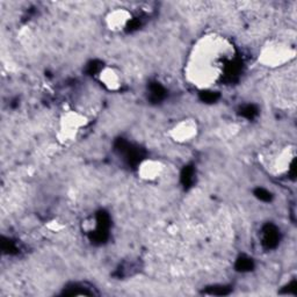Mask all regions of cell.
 <instances>
[{"label": "cell", "instance_id": "obj_1", "mask_svg": "<svg viewBox=\"0 0 297 297\" xmlns=\"http://www.w3.org/2000/svg\"><path fill=\"white\" fill-rule=\"evenodd\" d=\"M227 46L221 44V40L215 37H208L200 42L195 48L191 62V74L194 80L200 83L199 85H209L213 82L219 72L225 69H232L233 62L230 64L225 63L228 56H221L227 54Z\"/></svg>", "mask_w": 297, "mask_h": 297}, {"label": "cell", "instance_id": "obj_2", "mask_svg": "<svg viewBox=\"0 0 297 297\" xmlns=\"http://www.w3.org/2000/svg\"><path fill=\"white\" fill-rule=\"evenodd\" d=\"M85 117L78 113L70 111L65 114L61 121V134L65 141L73 138L77 132L85 126Z\"/></svg>", "mask_w": 297, "mask_h": 297}, {"label": "cell", "instance_id": "obj_3", "mask_svg": "<svg viewBox=\"0 0 297 297\" xmlns=\"http://www.w3.org/2000/svg\"><path fill=\"white\" fill-rule=\"evenodd\" d=\"M294 51L290 50L289 48H287L286 45L281 44H275L272 46L266 48L264 52H262L261 57L262 62L265 64L269 65H280L289 60V57H293Z\"/></svg>", "mask_w": 297, "mask_h": 297}, {"label": "cell", "instance_id": "obj_4", "mask_svg": "<svg viewBox=\"0 0 297 297\" xmlns=\"http://www.w3.org/2000/svg\"><path fill=\"white\" fill-rule=\"evenodd\" d=\"M197 126L194 121L185 120L172 129V137L176 142H187L196 136Z\"/></svg>", "mask_w": 297, "mask_h": 297}, {"label": "cell", "instance_id": "obj_5", "mask_svg": "<svg viewBox=\"0 0 297 297\" xmlns=\"http://www.w3.org/2000/svg\"><path fill=\"white\" fill-rule=\"evenodd\" d=\"M131 21V14L126 8H116L111 11L106 18L107 26L111 30L125 29Z\"/></svg>", "mask_w": 297, "mask_h": 297}, {"label": "cell", "instance_id": "obj_6", "mask_svg": "<svg viewBox=\"0 0 297 297\" xmlns=\"http://www.w3.org/2000/svg\"><path fill=\"white\" fill-rule=\"evenodd\" d=\"M138 172L143 179L147 180H153L157 176L160 175L163 171V166L159 162L156 160H145L139 164Z\"/></svg>", "mask_w": 297, "mask_h": 297}, {"label": "cell", "instance_id": "obj_7", "mask_svg": "<svg viewBox=\"0 0 297 297\" xmlns=\"http://www.w3.org/2000/svg\"><path fill=\"white\" fill-rule=\"evenodd\" d=\"M100 77L101 83L109 89H117L121 86V77L120 73L116 72L115 69L111 67H105L101 69L100 72L98 73Z\"/></svg>", "mask_w": 297, "mask_h": 297}, {"label": "cell", "instance_id": "obj_8", "mask_svg": "<svg viewBox=\"0 0 297 297\" xmlns=\"http://www.w3.org/2000/svg\"><path fill=\"white\" fill-rule=\"evenodd\" d=\"M276 230L273 227H268L267 230L265 231V237H264V243L268 247H273L276 245L278 236L276 233Z\"/></svg>", "mask_w": 297, "mask_h": 297}, {"label": "cell", "instance_id": "obj_9", "mask_svg": "<svg viewBox=\"0 0 297 297\" xmlns=\"http://www.w3.org/2000/svg\"><path fill=\"white\" fill-rule=\"evenodd\" d=\"M236 267H237L238 271L246 272V271H250V269H252L253 262H252V260L249 259V258H240L237 261Z\"/></svg>", "mask_w": 297, "mask_h": 297}, {"label": "cell", "instance_id": "obj_10", "mask_svg": "<svg viewBox=\"0 0 297 297\" xmlns=\"http://www.w3.org/2000/svg\"><path fill=\"white\" fill-rule=\"evenodd\" d=\"M229 293H230V289L224 286L212 287V288H208V290H207V294H209V295H217V296L228 295Z\"/></svg>", "mask_w": 297, "mask_h": 297}, {"label": "cell", "instance_id": "obj_11", "mask_svg": "<svg viewBox=\"0 0 297 297\" xmlns=\"http://www.w3.org/2000/svg\"><path fill=\"white\" fill-rule=\"evenodd\" d=\"M193 174H194L193 170L190 169V167L185 169L184 174H182V180H184L185 185H187V186L191 185V182L193 181V178H191V176H193Z\"/></svg>", "mask_w": 297, "mask_h": 297}, {"label": "cell", "instance_id": "obj_12", "mask_svg": "<svg viewBox=\"0 0 297 297\" xmlns=\"http://www.w3.org/2000/svg\"><path fill=\"white\" fill-rule=\"evenodd\" d=\"M255 195L259 197L260 200H264V201H269V200H271V194H269L267 191L261 190V188H260V190H256Z\"/></svg>", "mask_w": 297, "mask_h": 297}, {"label": "cell", "instance_id": "obj_13", "mask_svg": "<svg viewBox=\"0 0 297 297\" xmlns=\"http://www.w3.org/2000/svg\"><path fill=\"white\" fill-rule=\"evenodd\" d=\"M256 113V110L255 109L253 106H247L243 109V115H245L247 117H252Z\"/></svg>", "mask_w": 297, "mask_h": 297}, {"label": "cell", "instance_id": "obj_14", "mask_svg": "<svg viewBox=\"0 0 297 297\" xmlns=\"http://www.w3.org/2000/svg\"><path fill=\"white\" fill-rule=\"evenodd\" d=\"M216 98H217V95H216V93H204L203 94V100L206 101H215Z\"/></svg>", "mask_w": 297, "mask_h": 297}]
</instances>
